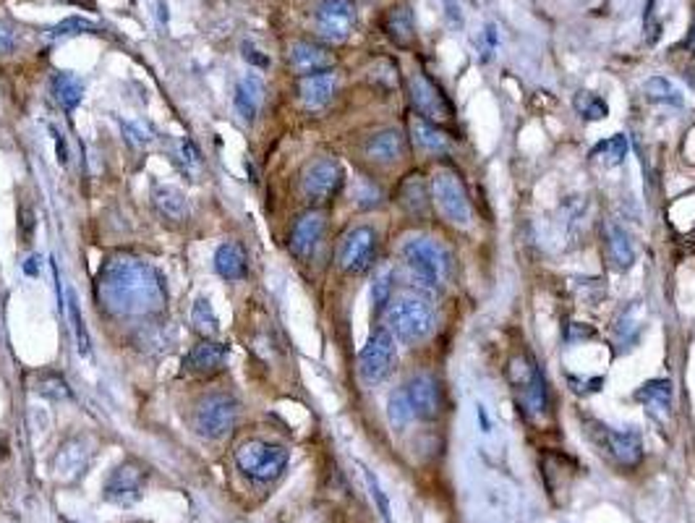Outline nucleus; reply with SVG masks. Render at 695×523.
<instances>
[{
    "label": "nucleus",
    "instance_id": "8",
    "mask_svg": "<svg viewBox=\"0 0 695 523\" xmlns=\"http://www.w3.org/2000/svg\"><path fill=\"white\" fill-rule=\"evenodd\" d=\"M395 366H397L395 338H392V332L387 327H377L369 335V340L361 348V354H358V372H361L364 382L380 385L395 372Z\"/></svg>",
    "mask_w": 695,
    "mask_h": 523
},
{
    "label": "nucleus",
    "instance_id": "2",
    "mask_svg": "<svg viewBox=\"0 0 695 523\" xmlns=\"http://www.w3.org/2000/svg\"><path fill=\"white\" fill-rule=\"evenodd\" d=\"M504 377H507V385H510L515 401L520 405V411L526 413V419H531V421L544 419L549 398H546L544 374H541L536 362L531 356H526V354H518V356H512L507 362Z\"/></svg>",
    "mask_w": 695,
    "mask_h": 523
},
{
    "label": "nucleus",
    "instance_id": "37",
    "mask_svg": "<svg viewBox=\"0 0 695 523\" xmlns=\"http://www.w3.org/2000/svg\"><path fill=\"white\" fill-rule=\"evenodd\" d=\"M573 108L583 121H604L609 116V105L596 92H578L573 100Z\"/></svg>",
    "mask_w": 695,
    "mask_h": 523
},
{
    "label": "nucleus",
    "instance_id": "5",
    "mask_svg": "<svg viewBox=\"0 0 695 523\" xmlns=\"http://www.w3.org/2000/svg\"><path fill=\"white\" fill-rule=\"evenodd\" d=\"M288 447L267 440H246L235 450V466L254 482H274L288 469Z\"/></svg>",
    "mask_w": 695,
    "mask_h": 523
},
{
    "label": "nucleus",
    "instance_id": "21",
    "mask_svg": "<svg viewBox=\"0 0 695 523\" xmlns=\"http://www.w3.org/2000/svg\"><path fill=\"white\" fill-rule=\"evenodd\" d=\"M604 249L609 257V265L625 273L635 265V243L630 239V233L619 225V223H607L604 225Z\"/></svg>",
    "mask_w": 695,
    "mask_h": 523
},
{
    "label": "nucleus",
    "instance_id": "10",
    "mask_svg": "<svg viewBox=\"0 0 695 523\" xmlns=\"http://www.w3.org/2000/svg\"><path fill=\"white\" fill-rule=\"evenodd\" d=\"M144 486H147V469L139 461L128 458V461L118 463L116 469L108 474V479L102 484V497L110 505L131 508L142 500Z\"/></svg>",
    "mask_w": 695,
    "mask_h": 523
},
{
    "label": "nucleus",
    "instance_id": "49",
    "mask_svg": "<svg viewBox=\"0 0 695 523\" xmlns=\"http://www.w3.org/2000/svg\"><path fill=\"white\" fill-rule=\"evenodd\" d=\"M243 50H246V53H243L246 61H251V63H257V66H267V58H259L257 50H254L251 45H243Z\"/></svg>",
    "mask_w": 695,
    "mask_h": 523
},
{
    "label": "nucleus",
    "instance_id": "52",
    "mask_svg": "<svg viewBox=\"0 0 695 523\" xmlns=\"http://www.w3.org/2000/svg\"><path fill=\"white\" fill-rule=\"evenodd\" d=\"M685 47L695 53V21H693V29H691V35H688V40H685Z\"/></svg>",
    "mask_w": 695,
    "mask_h": 523
},
{
    "label": "nucleus",
    "instance_id": "19",
    "mask_svg": "<svg viewBox=\"0 0 695 523\" xmlns=\"http://www.w3.org/2000/svg\"><path fill=\"white\" fill-rule=\"evenodd\" d=\"M228 356H231V351H228L225 343H217V340H212V338H204V340H199L192 351L186 354L184 366H186L189 372H193V374H217V372L225 369Z\"/></svg>",
    "mask_w": 695,
    "mask_h": 523
},
{
    "label": "nucleus",
    "instance_id": "50",
    "mask_svg": "<svg viewBox=\"0 0 695 523\" xmlns=\"http://www.w3.org/2000/svg\"><path fill=\"white\" fill-rule=\"evenodd\" d=\"M55 150H58V162L66 165L69 162V150H66V142L61 139V134H55Z\"/></svg>",
    "mask_w": 695,
    "mask_h": 523
},
{
    "label": "nucleus",
    "instance_id": "20",
    "mask_svg": "<svg viewBox=\"0 0 695 523\" xmlns=\"http://www.w3.org/2000/svg\"><path fill=\"white\" fill-rule=\"evenodd\" d=\"M335 92H338V74L335 71L311 74V77H301V81H298L301 102L309 110H322L324 105H330Z\"/></svg>",
    "mask_w": 695,
    "mask_h": 523
},
{
    "label": "nucleus",
    "instance_id": "17",
    "mask_svg": "<svg viewBox=\"0 0 695 523\" xmlns=\"http://www.w3.org/2000/svg\"><path fill=\"white\" fill-rule=\"evenodd\" d=\"M288 61H290L293 71L301 74V77L322 74V71H332V66H335V55H332L327 47H322V45H316V42H307V40L293 42V45H290V50H288Z\"/></svg>",
    "mask_w": 695,
    "mask_h": 523
},
{
    "label": "nucleus",
    "instance_id": "46",
    "mask_svg": "<svg viewBox=\"0 0 695 523\" xmlns=\"http://www.w3.org/2000/svg\"><path fill=\"white\" fill-rule=\"evenodd\" d=\"M495 50H497V27L487 24L484 35H481V63H492Z\"/></svg>",
    "mask_w": 695,
    "mask_h": 523
},
{
    "label": "nucleus",
    "instance_id": "33",
    "mask_svg": "<svg viewBox=\"0 0 695 523\" xmlns=\"http://www.w3.org/2000/svg\"><path fill=\"white\" fill-rule=\"evenodd\" d=\"M35 390H37L42 398L55 403L71 401V398H74V393H71L66 377H61L58 372H39L37 377H35Z\"/></svg>",
    "mask_w": 695,
    "mask_h": 523
},
{
    "label": "nucleus",
    "instance_id": "14",
    "mask_svg": "<svg viewBox=\"0 0 695 523\" xmlns=\"http://www.w3.org/2000/svg\"><path fill=\"white\" fill-rule=\"evenodd\" d=\"M92 461V445L86 437L74 435L69 440H63L61 447L53 455V477L58 482H77L78 477H84L86 466Z\"/></svg>",
    "mask_w": 695,
    "mask_h": 523
},
{
    "label": "nucleus",
    "instance_id": "28",
    "mask_svg": "<svg viewBox=\"0 0 695 523\" xmlns=\"http://www.w3.org/2000/svg\"><path fill=\"white\" fill-rule=\"evenodd\" d=\"M633 398L643 403L649 411H658V413L666 416L669 408H672V382L669 380H649L633 393Z\"/></svg>",
    "mask_w": 695,
    "mask_h": 523
},
{
    "label": "nucleus",
    "instance_id": "34",
    "mask_svg": "<svg viewBox=\"0 0 695 523\" xmlns=\"http://www.w3.org/2000/svg\"><path fill=\"white\" fill-rule=\"evenodd\" d=\"M192 324L193 330L201 335V338H215L217 335V330H220V320H217V315H215V309H212V304H209V298H196L192 306Z\"/></svg>",
    "mask_w": 695,
    "mask_h": 523
},
{
    "label": "nucleus",
    "instance_id": "12",
    "mask_svg": "<svg viewBox=\"0 0 695 523\" xmlns=\"http://www.w3.org/2000/svg\"><path fill=\"white\" fill-rule=\"evenodd\" d=\"M343 186V168L332 158H319L307 165L301 176L304 197L314 204H327Z\"/></svg>",
    "mask_w": 695,
    "mask_h": 523
},
{
    "label": "nucleus",
    "instance_id": "16",
    "mask_svg": "<svg viewBox=\"0 0 695 523\" xmlns=\"http://www.w3.org/2000/svg\"><path fill=\"white\" fill-rule=\"evenodd\" d=\"M405 396L411 401V408L419 419L431 421L442 413V393L434 377L429 374H416L408 385H405Z\"/></svg>",
    "mask_w": 695,
    "mask_h": 523
},
{
    "label": "nucleus",
    "instance_id": "18",
    "mask_svg": "<svg viewBox=\"0 0 695 523\" xmlns=\"http://www.w3.org/2000/svg\"><path fill=\"white\" fill-rule=\"evenodd\" d=\"M324 233V212L319 209H311L307 215H301L293 228H290V239H288V246L293 251V257L298 259H309L316 249V243Z\"/></svg>",
    "mask_w": 695,
    "mask_h": 523
},
{
    "label": "nucleus",
    "instance_id": "1",
    "mask_svg": "<svg viewBox=\"0 0 695 523\" xmlns=\"http://www.w3.org/2000/svg\"><path fill=\"white\" fill-rule=\"evenodd\" d=\"M94 298L113 317H155L168 304V285L155 265L116 251L97 270Z\"/></svg>",
    "mask_w": 695,
    "mask_h": 523
},
{
    "label": "nucleus",
    "instance_id": "48",
    "mask_svg": "<svg viewBox=\"0 0 695 523\" xmlns=\"http://www.w3.org/2000/svg\"><path fill=\"white\" fill-rule=\"evenodd\" d=\"M476 416H478L481 432H484V435H492V432H495V424H492V416H489V411H487L484 403H476Z\"/></svg>",
    "mask_w": 695,
    "mask_h": 523
},
{
    "label": "nucleus",
    "instance_id": "43",
    "mask_svg": "<svg viewBox=\"0 0 695 523\" xmlns=\"http://www.w3.org/2000/svg\"><path fill=\"white\" fill-rule=\"evenodd\" d=\"M643 29H646V45H657L661 37V24L657 21V0H646Z\"/></svg>",
    "mask_w": 695,
    "mask_h": 523
},
{
    "label": "nucleus",
    "instance_id": "32",
    "mask_svg": "<svg viewBox=\"0 0 695 523\" xmlns=\"http://www.w3.org/2000/svg\"><path fill=\"white\" fill-rule=\"evenodd\" d=\"M643 92L646 97L654 102V105H669V108H683L685 97L683 92L664 77H651V79L643 84Z\"/></svg>",
    "mask_w": 695,
    "mask_h": 523
},
{
    "label": "nucleus",
    "instance_id": "3",
    "mask_svg": "<svg viewBox=\"0 0 695 523\" xmlns=\"http://www.w3.org/2000/svg\"><path fill=\"white\" fill-rule=\"evenodd\" d=\"M588 440L596 450L619 469H635L643 461V437L635 427H609L601 421H591L585 429Z\"/></svg>",
    "mask_w": 695,
    "mask_h": 523
},
{
    "label": "nucleus",
    "instance_id": "25",
    "mask_svg": "<svg viewBox=\"0 0 695 523\" xmlns=\"http://www.w3.org/2000/svg\"><path fill=\"white\" fill-rule=\"evenodd\" d=\"M385 32L389 35V40L400 47H408L416 40V19L413 11L408 5H395L389 8L385 16Z\"/></svg>",
    "mask_w": 695,
    "mask_h": 523
},
{
    "label": "nucleus",
    "instance_id": "36",
    "mask_svg": "<svg viewBox=\"0 0 695 523\" xmlns=\"http://www.w3.org/2000/svg\"><path fill=\"white\" fill-rule=\"evenodd\" d=\"M591 158L604 162V165H609V168H617V165H622V160L627 158V139H625L622 134H617V136H609V139L599 142V144L591 150Z\"/></svg>",
    "mask_w": 695,
    "mask_h": 523
},
{
    "label": "nucleus",
    "instance_id": "38",
    "mask_svg": "<svg viewBox=\"0 0 695 523\" xmlns=\"http://www.w3.org/2000/svg\"><path fill=\"white\" fill-rule=\"evenodd\" d=\"M392 282H395V270H392L389 265H382V267L374 273V281H372V309H374L377 315L389 306Z\"/></svg>",
    "mask_w": 695,
    "mask_h": 523
},
{
    "label": "nucleus",
    "instance_id": "11",
    "mask_svg": "<svg viewBox=\"0 0 695 523\" xmlns=\"http://www.w3.org/2000/svg\"><path fill=\"white\" fill-rule=\"evenodd\" d=\"M374 257H377V231L372 225L350 228L338 249V265L348 275L366 273L372 267Z\"/></svg>",
    "mask_w": 695,
    "mask_h": 523
},
{
    "label": "nucleus",
    "instance_id": "15",
    "mask_svg": "<svg viewBox=\"0 0 695 523\" xmlns=\"http://www.w3.org/2000/svg\"><path fill=\"white\" fill-rule=\"evenodd\" d=\"M356 24V11L348 0H324L316 8V29L327 42H346Z\"/></svg>",
    "mask_w": 695,
    "mask_h": 523
},
{
    "label": "nucleus",
    "instance_id": "24",
    "mask_svg": "<svg viewBox=\"0 0 695 523\" xmlns=\"http://www.w3.org/2000/svg\"><path fill=\"white\" fill-rule=\"evenodd\" d=\"M233 102H235V110L246 118V121H254L265 105V84L259 77L249 74L243 79L235 84V94H233Z\"/></svg>",
    "mask_w": 695,
    "mask_h": 523
},
{
    "label": "nucleus",
    "instance_id": "30",
    "mask_svg": "<svg viewBox=\"0 0 695 523\" xmlns=\"http://www.w3.org/2000/svg\"><path fill=\"white\" fill-rule=\"evenodd\" d=\"M411 136H413V142L429 152V155H439V152H445L447 150V134L437 126V123L426 121V118H413L411 121Z\"/></svg>",
    "mask_w": 695,
    "mask_h": 523
},
{
    "label": "nucleus",
    "instance_id": "23",
    "mask_svg": "<svg viewBox=\"0 0 695 523\" xmlns=\"http://www.w3.org/2000/svg\"><path fill=\"white\" fill-rule=\"evenodd\" d=\"M215 270L223 281L238 282L249 275V257L238 241H225L215 251Z\"/></svg>",
    "mask_w": 695,
    "mask_h": 523
},
{
    "label": "nucleus",
    "instance_id": "51",
    "mask_svg": "<svg viewBox=\"0 0 695 523\" xmlns=\"http://www.w3.org/2000/svg\"><path fill=\"white\" fill-rule=\"evenodd\" d=\"M442 5H445L447 16H450L453 21H461V11H458V3H455V0H442Z\"/></svg>",
    "mask_w": 695,
    "mask_h": 523
},
{
    "label": "nucleus",
    "instance_id": "22",
    "mask_svg": "<svg viewBox=\"0 0 695 523\" xmlns=\"http://www.w3.org/2000/svg\"><path fill=\"white\" fill-rule=\"evenodd\" d=\"M366 158L382 165H392L405 155V136L397 128H385L374 136H369V142L364 144Z\"/></svg>",
    "mask_w": 695,
    "mask_h": 523
},
{
    "label": "nucleus",
    "instance_id": "42",
    "mask_svg": "<svg viewBox=\"0 0 695 523\" xmlns=\"http://www.w3.org/2000/svg\"><path fill=\"white\" fill-rule=\"evenodd\" d=\"M358 466H361V463H358ZM361 474H364V482H366V486H369V494H372V500H374V505H377L380 516L385 519V523H395V519H392V505H389V497L385 494V489H382L380 479L374 477V471H369L366 466H361Z\"/></svg>",
    "mask_w": 695,
    "mask_h": 523
},
{
    "label": "nucleus",
    "instance_id": "31",
    "mask_svg": "<svg viewBox=\"0 0 695 523\" xmlns=\"http://www.w3.org/2000/svg\"><path fill=\"white\" fill-rule=\"evenodd\" d=\"M643 327V306L641 301H630L622 312H619L617 324H615V335H617L619 343L630 346L638 340V332Z\"/></svg>",
    "mask_w": 695,
    "mask_h": 523
},
{
    "label": "nucleus",
    "instance_id": "27",
    "mask_svg": "<svg viewBox=\"0 0 695 523\" xmlns=\"http://www.w3.org/2000/svg\"><path fill=\"white\" fill-rule=\"evenodd\" d=\"M50 92L55 97V102L63 108V110H77L84 100V81L78 79L77 74L71 71H58L53 79H50Z\"/></svg>",
    "mask_w": 695,
    "mask_h": 523
},
{
    "label": "nucleus",
    "instance_id": "6",
    "mask_svg": "<svg viewBox=\"0 0 695 523\" xmlns=\"http://www.w3.org/2000/svg\"><path fill=\"white\" fill-rule=\"evenodd\" d=\"M403 262L413 281L426 290H439L447 281V254L431 239H411L403 246Z\"/></svg>",
    "mask_w": 695,
    "mask_h": 523
},
{
    "label": "nucleus",
    "instance_id": "13",
    "mask_svg": "<svg viewBox=\"0 0 695 523\" xmlns=\"http://www.w3.org/2000/svg\"><path fill=\"white\" fill-rule=\"evenodd\" d=\"M408 92H411V102L416 108V113L431 123H447L453 118V105L445 97V92L429 79L426 74H413L408 81Z\"/></svg>",
    "mask_w": 695,
    "mask_h": 523
},
{
    "label": "nucleus",
    "instance_id": "41",
    "mask_svg": "<svg viewBox=\"0 0 695 523\" xmlns=\"http://www.w3.org/2000/svg\"><path fill=\"white\" fill-rule=\"evenodd\" d=\"M173 155H176L178 168H181L186 176H193V178L199 176V170H201V155H199V150H196V144H193L192 139H181V142H176Z\"/></svg>",
    "mask_w": 695,
    "mask_h": 523
},
{
    "label": "nucleus",
    "instance_id": "45",
    "mask_svg": "<svg viewBox=\"0 0 695 523\" xmlns=\"http://www.w3.org/2000/svg\"><path fill=\"white\" fill-rule=\"evenodd\" d=\"M562 335H565V343L578 346V343H583V340H591V338L596 335V330L583 323H568L565 324V332H562Z\"/></svg>",
    "mask_w": 695,
    "mask_h": 523
},
{
    "label": "nucleus",
    "instance_id": "47",
    "mask_svg": "<svg viewBox=\"0 0 695 523\" xmlns=\"http://www.w3.org/2000/svg\"><path fill=\"white\" fill-rule=\"evenodd\" d=\"M16 45H19V32H16V27H13L11 21H3V19H0V55L13 53Z\"/></svg>",
    "mask_w": 695,
    "mask_h": 523
},
{
    "label": "nucleus",
    "instance_id": "9",
    "mask_svg": "<svg viewBox=\"0 0 695 523\" xmlns=\"http://www.w3.org/2000/svg\"><path fill=\"white\" fill-rule=\"evenodd\" d=\"M431 200L442 212V217H447L453 225L465 228L470 223V200L455 170H439L431 178Z\"/></svg>",
    "mask_w": 695,
    "mask_h": 523
},
{
    "label": "nucleus",
    "instance_id": "44",
    "mask_svg": "<svg viewBox=\"0 0 695 523\" xmlns=\"http://www.w3.org/2000/svg\"><path fill=\"white\" fill-rule=\"evenodd\" d=\"M568 382H570V388L578 393V396H591V393H599L601 390V385H604V380L601 377H578V374H568Z\"/></svg>",
    "mask_w": 695,
    "mask_h": 523
},
{
    "label": "nucleus",
    "instance_id": "35",
    "mask_svg": "<svg viewBox=\"0 0 695 523\" xmlns=\"http://www.w3.org/2000/svg\"><path fill=\"white\" fill-rule=\"evenodd\" d=\"M92 32H97V24H94V21H89V19H84V16H69V19H63L61 24H55V27L47 29V40L63 42L71 40V37H78V35H92Z\"/></svg>",
    "mask_w": 695,
    "mask_h": 523
},
{
    "label": "nucleus",
    "instance_id": "7",
    "mask_svg": "<svg viewBox=\"0 0 695 523\" xmlns=\"http://www.w3.org/2000/svg\"><path fill=\"white\" fill-rule=\"evenodd\" d=\"M238 419V403L225 393H209L193 408V429L204 440H223Z\"/></svg>",
    "mask_w": 695,
    "mask_h": 523
},
{
    "label": "nucleus",
    "instance_id": "29",
    "mask_svg": "<svg viewBox=\"0 0 695 523\" xmlns=\"http://www.w3.org/2000/svg\"><path fill=\"white\" fill-rule=\"evenodd\" d=\"M397 197H400V207L408 212V215H413V217H421L426 215V209H429V192H426V184L421 176H408L403 184H400V192H397Z\"/></svg>",
    "mask_w": 695,
    "mask_h": 523
},
{
    "label": "nucleus",
    "instance_id": "26",
    "mask_svg": "<svg viewBox=\"0 0 695 523\" xmlns=\"http://www.w3.org/2000/svg\"><path fill=\"white\" fill-rule=\"evenodd\" d=\"M152 201H155L157 212L170 220V223H184L189 220V200L181 189L176 186H157L155 194H152Z\"/></svg>",
    "mask_w": 695,
    "mask_h": 523
},
{
    "label": "nucleus",
    "instance_id": "40",
    "mask_svg": "<svg viewBox=\"0 0 695 523\" xmlns=\"http://www.w3.org/2000/svg\"><path fill=\"white\" fill-rule=\"evenodd\" d=\"M66 298H69V317H71V327H74V335H77V348L81 356H89L92 354V340H89V330L84 324V317H81V309H78L77 293L69 288L66 290Z\"/></svg>",
    "mask_w": 695,
    "mask_h": 523
},
{
    "label": "nucleus",
    "instance_id": "39",
    "mask_svg": "<svg viewBox=\"0 0 695 523\" xmlns=\"http://www.w3.org/2000/svg\"><path fill=\"white\" fill-rule=\"evenodd\" d=\"M413 408H411V401L405 396V388L403 390H395L389 393V401H387V419L395 429H405L411 421H413Z\"/></svg>",
    "mask_w": 695,
    "mask_h": 523
},
{
    "label": "nucleus",
    "instance_id": "4",
    "mask_svg": "<svg viewBox=\"0 0 695 523\" xmlns=\"http://www.w3.org/2000/svg\"><path fill=\"white\" fill-rule=\"evenodd\" d=\"M387 330L403 343L426 340L434 330V309L419 296H400L387 306Z\"/></svg>",
    "mask_w": 695,
    "mask_h": 523
}]
</instances>
